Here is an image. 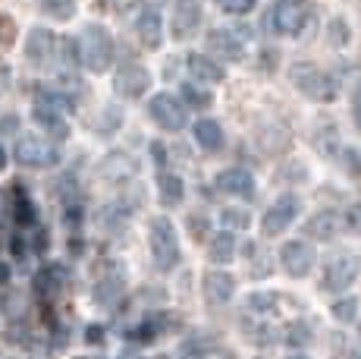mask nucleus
<instances>
[{"instance_id": "f257e3e1", "label": "nucleus", "mask_w": 361, "mask_h": 359, "mask_svg": "<svg viewBox=\"0 0 361 359\" xmlns=\"http://www.w3.org/2000/svg\"><path fill=\"white\" fill-rule=\"evenodd\" d=\"M79 60L92 73H104L114 60V38L104 25H88L79 38Z\"/></svg>"}, {"instance_id": "473e14b6", "label": "nucleus", "mask_w": 361, "mask_h": 359, "mask_svg": "<svg viewBox=\"0 0 361 359\" xmlns=\"http://www.w3.org/2000/svg\"><path fill=\"white\" fill-rule=\"evenodd\" d=\"M330 45L333 47H339V45H349V25L343 23V19H333V25H330Z\"/></svg>"}, {"instance_id": "58836bf2", "label": "nucleus", "mask_w": 361, "mask_h": 359, "mask_svg": "<svg viewBox=\"0 0 361 359\" xmlns=\"http://www.w3.org/2000/svg\"><path fill=\"white\" fill-rule=\"evenodd\" d=\"M4 167H6V151L0 148V170H4Z\"/></svg>"}, {"instance_id": "393cba45", "label": "nucleus", "mask_w": 361, "mask_h": 359, "mask_svg": "<svg viewBox=\"0 0 361 359\" xmlns=\"http://www.w3.org/2000/svg\"><path fill=\"white\" fill-rule=\"evenodd\" d=\"M101 170H104L107 177H129L135 167H132L129 158H123V155H110L107 161H104V167H101Z\"/></svg>"}, {"instance_id": "6ab92c4d", "label": "nucleus", "mask_w": 361, "mask_h": 359, "mask_svg": "<svg viewBox=\"0 0 361 359\" xmlns=\"http://www.w3.org/2000/svg\"><path fill=\"white\" fill-rule=\"evenodd\" d=\"M63 281H66L63 268L60 265H44L38 274H35V290H38V296H47V300H51V296L60 293Z\"/></svg>"}, {"instance_id": "2f4dec72", "label": "nucleus", "mask_w": 361, "mask_h": 359, "mask_svg": "<svg viewBox=\"0 0 361 359\" xmlns=\"http://www.w3.org/2000/svg\"><path fill=\"white\" fill-rule=\"evenodd\" d=\"M220 6H224L226 13H235V16H245V13H252L255 10V4L258 0H217Z\"/></svg>"}, {"instance_id": "79ce46f5", "label": "nucleus", "mask_w": 361, "mask_h": 359, "mask_svg": "<svg viewBox=\"0 0 361 359\" xmlns=\"http://www.w3.org/2000/svg\"><path fill=\"white\" fill-rule=\"evenodd\" d=\"M355 359H361V353H358V356H355Z\"/></svg>"}, {"instance_id": "f8f14e48", "label": "nucleus", "mask_w": 361, "mask_h": 359, "mask_svg": "<svg viewBox=\"0 0 361 359\" xmlns=\"http://www.w3.org/2000/svg\"><path fill=\"white\" fill-rule=\"evenodd\" d=\"M214 186H217L220 192H230V196H242V199L255 196V177L242 167H230V170H224V174H217Z\"/></svg>"}, {"instance_id": "c9c22d12", "label": "nucleus", "mask_w": 361, "mask_h": 359, "mask_svg": "<svg viewBox=\"0 0 361 359\" xmlns=\"http://www.w3.org/2000/svg\"><path fill=\"white\" fill-rule=\"evenodd\" d=\"M85 337H88V343H101L104 331H101V328H88V331H85Z\"/></svg>"}, {"instance_id": "b1692460", "label": "nucleus", "mask_w": 361, "mask_h": 359, "mask_svg": "<svg viewBox=\"0 0 361 359\" xmlns=\"http://www.w3.org/2000/svg\"><path fill=\"white\" fill-rule=\"evenodd\" d=\"M185 196V183L176 174H164L161 177V199L164 205H179Z\"/></svg>"}, {"instance_id": "423d86ee", "label": "nucleus", "mask_w": 361, "mask_h": 359, "mask_svg": "<svg viewBox=\"0 0 361 359\" xmlns=\"http://www.w3.org/2000/svg\"><path fill=\"white\" fill-rule=\"evenodd\" d=\"M148 110H151V117H154L157 126H161V129H170V133L183 129L185 120H189V117H185L183 101L173 98V95H166V92L154 95V98H151V105H148Z\"/></svg>"}, {"instance_id": "1a4fd4ad", "label": "nucleus", "mask_w": 361, "mask_h": 359, "mask_svg": "<svg viewBox=\"0 0 361 359\" xmlns=\"http://www.w3.org/2000/svg\"><path fill=\"white\" fill-rule=\"evenodd\" d=\"M245 41H248L245 29H214L207 45H211V51H217L220 57L239 60L242 54H245Z\"/></svg>"}, {"instance_id": "e433bc0d", "label": "nucleus", "mask_w": 361, "mask_h": 359, "mask_svg": "<svg viewBox=\"0 0 361 359\" xmlns=\"http://www.w3.org/2000/svg\"><path fill=\"white\" fill-rule=\"evenodd\" d=\"M6 281H10V268L0 261V284H6Z\"/></svg>"}, {"instance_id": "9b49d317", "label": "nucleus", "mask_w": 361, "mask_h": 359, "mask_svg": "<svg viewBox=\"0 0 361 359\" xmlns=\"http://www.w3.org/2000/svg\"><path fill=\"white\" fill-rule=\"evenodd\" d=\"M135 32H138V38H142L145 47H157V45H161V38H164V16H161V10H157V6H151V4H145L142 10H138V16H135Z\"/></svg>"}, {"instance_id": "4468645a", "label": "nucleus", "mask_w": 361, "mask_h": 359, "mask_svg": "<svg viewBox=\"0 0 361 359\" xmlns=\"http://www.w3.org/2000/svg\"><path fill=\"white\" fill-rule=\"evenodd\" d=\"M235 293V281L226 271H207L204 274V296L211 306H226Z\"/></svg>"}, {"instance_id": "412c9836", "label": "nucleus", "mask_w": 361, "mask_h": 359, "mask_svg": "<svg viewBox=\"0 0 361 359\" xmlns=\"http://www.w3.org/2000/svg\"><path fill=\"white\" fill-rule=\"evenodd\" d=\"M211 261H217V265H230L235 259V237L233 233H217V237L211 240Z\"/></svg>"}, {"instance_id": "4be33fe9", "label": "nucleus", "mask_w": 361, "mask_h": 359, "mask_svg": "<svg viewBox=\"0 0 361 359\" xmlns=\"http://www.w3.org/2000/svg\"><path fill=\"white\" fill-rule=\"evenodd\" d=\"M35 107H44V110H54V114H69L75 105H73V98L63 92H54V88H41L38 92V105Z\"/></svg>"}, {"instance_id": "7ed1b4c3", "label": "nucleus", "mask_w": 361, "mask_h": 359, "mask_svg": "<svg viewBox=\"0 0 361 359\" xmlns=\"http://www.w3.org/2000/svg\"><path fill=\"white\" fill-rule=\"evenodd\" d=\"M358 271H361V261L352 252L333 255L327 265H324V287H327L330 293H343L345 287L355 284Z\"/></svg>"}, {"instance_id": "ea45409f", "label": "nucleus", "mask_w": 361, "mask_h": 359, "mask_svg": "<svg viewBox=\"0 0 361 359\" xmlns=\"http://www.w3.org/2000/svg\"><path fill=\"white\" fill-rule=\"evenodd\" d=\"M355 123H358V129H361V105L355 107Z\"/></svg>"}, {"instance_id": "4c0bfd02", "label": "nucleus", "mask_w": 361, "mask_h": 359, "mask_svg": "<svg viewBox=\"0 0 361 359\" xmlns=\"http://www.w3.org/2000/svg\"><path fill=\"white\" fill-rule=\"evenodd\" d=\"M6 220V199H4V192H0V224Z\"/></svg>"}, {"instance_id": "aec40b11", "label": "nucleus", "mask_w": 361, "mask_h": 359, "mask_svg": "<svg viewBox=\"0 0 361 359\" xmlns=\"http://www.w3.org/2000/svg\"><path fill=\"white\" fill-rule=\"evenodd\" d=\"M195 139L204 151H220L224 148V129L217 120H198L195 123Z\"/></svg>"}, {"instance_id": "f03ea898", "label": "nucleus", "mask_w": 361, "mask_h": 359, "mask_svg": "<svg viewBox=\"0 0 361 359\" xmlns=\"http://www.w3.org/2000/svg\"><path fill=\"white\" fill-rule=\"evenodd\" d=\"M151 255H154V265L161 271H173L179 265V237L176 227L166 218L151 220Z\"/></svg>"}, {"instance_id": "72a5a7b5", "label": "nucleus", "mask_w": 361, "mask_h": 359, "mask_svg": "<svg viewBox=\"0 0 361 359\" xmlns=\"http://www.w3.org/2000/svg\"><path fill=\"white\" fill-rule=\"evenodd\" d=\"M343 227L352 233H361V205H352L349 211L343 215Z\"/></svg>"}, {"instance_id": "bb28decb", "label": "nucleus", "mask_w": 361, "mask_h": 359, "mask_svg": "<svg viewBox=\"0 0 361 359\" xmlns=\"http://www.w3.org/2000/svg\"><path fill=\"white\" fill-rule=\"evenodd\" d=\"M333 315H336L339 322H355L358 300H355V296H343V300H336V302H333Z\"/></svg>"}, {"instance_id": "ddd939ff", "label": "nucleus", "mask_w": 361, "mask_h": 359, "mask_svg": "<svg viewBox=\"0 0 361 359\" xmlns=\"http://www.w3.org/2000/svg\"><path fill=\"white\" fill-rule=\"evenodd\" d=\"M151 86V76L142 66H123L114 79V88L123 95V98H142V92Z\"/></svg>"}, {"instance_id": "6e6552de", "label": "nucleus", "mask_w": 361, "mask_h": 359, "mask_svg": "<svg viewBox=\"0 0 361 359\" xmlns=\"http://www.w3.org/2000/svg\"><path fill=\"white\" fill-rule=\"evenodd\" d=\"M308 23V6L302 0H280L274 10V29L280 35H298Z\"/></svg>"}, {"instance_id": "a211bd4d", "label": "nucleus", "mask_w": 361, "mask_h": 359, "mask_svg": "<svg viewBox=\"0 0 361 359\" xmlns=\"http://www.w3.org/2000/svg\"><path fill=\"white\" fill-rule=\"evenodd\" d=\"M198 23H201L198 4H195V0H183V4H179V10H176V16H173V35H176V38H189L192 32L198 29Z\"/></svg>"}, {"instance_id": "39448f33", "label": "nucleus", "mask_w": 361, "mask_h": 359, "mask_svg": "<svg viewBox=\"0 0 361 359\" xmlns=\"http://www.w3.org/2000/svg\"><path fill=\"white\" fill-rule=\"evenodd\" d=\"M293 79H295V86L302 88V95H308V98H314V101L336 98V82H333L327 73L314 70V66H295Z\"/></svg>"}, {"instance_id": "5701e85b", "label": "nucleus", "mask_w": 361, "mask_h": 359, "mask_svg": "<svg viewBox=\"0 0 361 359\" xmlns=\"http://www.w3.org/2000/svg\"><path fill=\"white\" fill-rule=\"evenodd\" d=\"M35 120H38V126H44L51 136H57V139H66V136H69V126H66L63 114H54V110L35 107Z\"/></svg>"}, {"instance_id": "a19ab883", "label": "nucleus", "mask_w": 361, "mask_h": 359, "mask_svg": "<svg viewBox=\"0 0 361 359\" xmlns=\"http://www.w3.org/2000/svg\"><path fill=\"white\" fill-rule=\"evenodd\" d=\"M289 359H308V356H289Z\"/></svg>"}, {"instance_id": "a878e982", "label": "nucleus", "mask_w": 361, "mask_h": 359, "mask_svg": "<svg viewBox=\"0 0 361 359\" xmlns=\"http://www.w3.org/2000/svg\"><path fill=\"white\" fill-rule=\"evenodd\" d=\"M41 10L51 13L54 19H73L75 4L73 0H41Z\"/></svg>"}, {"instance_id": "f704fd0d", "label": "nucleus", "mask_w": 361, "mask_h": 359, "mask_svg": "<svg viewBox=\"0 0 361 359\" xmlns=\"http://www.w3.org/2000/svg\"><path fill=\"white\" fill-rule=\"evenodd\" d=\"M16 38V23L10 16H0V45H13Z\"/></svg>"}, {"instance_id": "cd10ccee", "label": "nucleus", "mask_w": 361, "mask_h": 359, "mask_svg": "<svg viewBox=\"0 0 361 359\" xmlns=\"http://www.w3.org/2000/svg\"><path fill=\"white\" fill-rule=\"evenodd\" d=\"M16 224H23V227H29V224H35V205L29 202V196L25 192H16Z\"/></svg>"}, {"instance_id": "0eeeda50", "label": "nucleus", "mask_w": 361, "mask_h": 359, "mask_svg": "<svg viewBox=\"0 0 361 359\" xmlns=\"http://www.w3.org/2000/svg\"><path fill=\"white\" fill-rule=\"evenodd\" d=\"M298 211H302V202H298V196H293V192H289V196H280L267 208V215H264V220H261L264 233H267V237H276V233H283L298 218Z\"/></svg>"}, {"instance_id": "20e7f679", "label": "nucleus", "mask_w": 361, "mask_h": 359, "mask_svg": "<svg viewBox=\"0 0 361 359\" xmlns=\"http://www.w3.org/2000/svg\"><path fill=\"white\" fill-rule=\"evenodd\" d=\"M16 161L25 164V167H51V164L60 161L57 145L38 139V136H23L16 142Z\"/></svg>"}, {"instance_id": "7c9ffc66", "label": "nucleus", "mask_w": 361, "mask_h": 359, "mask_svg": "<svg viewBox=\"0 0 361 359\" xmlns=\"http://www.w3.org/2000/svg\"><path fill=\"white\" fill-rule=\"evenodd\" d=\"M317 148L324 151V155H333V151H336V129L333 126H324L321 133H317Z\"/></svg>"}, {"instance_id": "9d476101", "label": "nucleus", "mask_w": 361, "mask_h": 359, "mask_svg": "<svg viewBox=\"0 0 361 359\" xmlns=\"http://www.w3.org/2000/svg\"><path fill=\"white\" fill-rule=\"evenodd\" d=\"M280 261L293 278H308V271L314 268V252H311V246L293 240V243H286L280 249Z\"/></svg>"}, {"instance_id": "f3484780", "label": "nucleus", "mask_w": 361, "mask_h": 359, "mask_svg": "<svg viewBox=\"0 0 361 359\" xmlns=\"http://www.w3.org/2000/svg\"><path fill=\"white\" fill-rule=\"evenodd\" d=\"M185 70H189L192 79H198V82H220L226 76L224 66H220L217 60L204 57V54H189V57H185Z\"/></svg>"}, {"instance_id": "c85d7f7f", "label": "nucleus", "mask_w": 361, "mask_h": 359, "mask_svg": "<svg viewBox=\"0 0 361 359\" xmlns=\"http://www.w3.org/2000/svg\"><path fill=\"white\" fill-rule=\"evenodd\" d=\"M220 220H224L226 227H233V230H245V227L252 224V215L242 208H224L220 211Z\"/></svg>"}, {"instance_id": "2eb2a0df", "label": "nucleus", "mask_w": 361, "mask_h": 359, "mask_svg": "<svg viewBox=\"0 0 361 359\" xmlns=\"http://www.w3.org/2000/svg\"><path fill=\"white\" fill-rule=\"evenodd\" d=\"M54 51H57V38L47 29H32L29 45H25V54L35 66H47L54 60Z\"/></svg>"}, {"instance_id": "c756f323", "label": "nucleus", "mask_w": 361, "mask_h": 359, "mask_svg": "<svg viewBox=\"0 0 361 359\" xmlns=\"http://www.w3.org/2000/svg\"><path fill=\"white\" fill-rule=\"evenodd\" d=\"M183 98L189 101L192 107H207V105H211V95L201 92V88H195L192 82H189V86H183Z\"/></svg>"}, {"instance_id": "dca6fc26", "label": "nucleus", "mask_w": 361, "mask_h": 359, "mask_svg": "<svg viewBox=\"0 0 361 359\" xmlns=\"http://www.w3.org/2000/svg\"><path fill=\"white\" fill-rule=\"evenodd\" d=\"M339 230H343V215H339V211H317V215L305 224V233L314 240H333Z\"/></svg>"}]
</instances>
